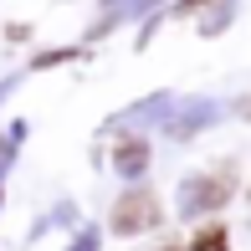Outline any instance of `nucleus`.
<instances>
[{"instance_id":"nucleus-1","label":"nucleus","mask_w":251,"mask_h":251,"mask_svg":"<svg viewBox=\"0 0 251 251\" xmlns=\"http://www.w3.org/2000/svg\"><path fill=\"white\" fill-rule=\"evenodd\" d=\"M159 200L149 195V190H128L118 205H113V231L118 236H139V231H149V226H159Z\"/></svg>"},{"instance_id":"nucleus-2","label":"nucleus","mask_w":251,"mask_h":251,"mask_svg":"<svg viewBox=\"0 0 251 251\" xmlns=\"http://www.w3.org/2000/svg\"><path fill=\"white\" fill-rule=\"evenodd\" d=\"M231 200V169H221V175H210V179H200L195 185V210H221V205Z\"/></svg>"},{"instance_id":"nucleus-3","label":"nucleus","mask_w":251,"mask_h":251,"mask_svg":"<svg viewBox=\"0 0 251 251\" xmlns=\"http://www.w3.org/2000/svg\"><path fill=\"white\" fill-rule=\"evenodd\" d=\"M113 159H118V169H123V175H139V169L149 164V144H144V139H118Z\"/></svg>"},{"instance_id":"nucleus-4","label":"nucleus","mask_w":251,"mask_h":251,"mask_svg":"<svg viewBox=\"0 0 251 251\" xmlns=\"http://www.w3.org/2000/svg\"><path fill=\"white\" fill-rule=\"evenodd\" d=\"M190 251H231V246H226V231H221V226H200L195 241H190Z\"/></svg>"},{"instance_id":"nucleus-5","label":"nucleus","mask_w":251,"mask_h":251,"mask_svg":"<svg viewBox=\"0 0 251 251\" xmlns=\"http://www.w3.org/2000/svg\"><path fill=\"white\" fill-rule=\"evenodd\" d=\"M241 113H246V118H251V98H246V102H241Z\"/></svg>"},{"instance_id":"nucleus-6","label":"nucleus","mask_w":251,"mask_h":251,"mask_svg":"<svg viewBox=\"0 0 251 251\" xmlns=\"http://www.w3.org/2000/svg\"><path fill=\"white\" fill-rule=\"evenodd\" d=\"M164 251H179V246H164Z\"/></svg>"}]
</instances>
